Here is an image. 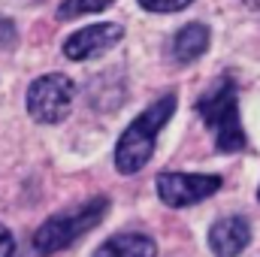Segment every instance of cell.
<instances>
[{
    "mask_svg": "<svg viewBox=\"0 0 260 257\" xmlns=\"http://www.w3.org/2000/svg\"><path fill=\"white\" fill-rule=\"evenodd\" d=\"M173 112H176V97H173V94H164L160 100H154L151 106H145V109L133 118V124L121 133V139H118V145H115V167H118L124 176L139 173V170L148 164V157L154 154L157 133H160L164 124L173 118Z\"/></svg>",
    "mask_w": 260,
    "mask_h": 257,
    "instance_id": "cell-1",
    "label": "cell"
},
{
    "mask_svg": "<svg viewBox=\"0 0 260 257\" xmlns=\"http://www.w3.org/2000/svg\"><path fill=\"white\" fill-rule=\"evenodd\" d=\"M197 112L203 115L206 127L212 130L215 148L218 151H242L248 145V136L239 121V97H236V82L233 79H218L200 100Z\"/></svg>",
    "mask_w": 260,
    "mask_h": 257,
    "instance_id": "cell-2",
    "label": "cell"
},
{
    "mask_svg": "<svg viewBox=\"0 0 260 257\" xmlns=\"http://www.w3.org/2000/svg\"><path fill=\"white\" fill-rule=\"evenodd\" d=\"M109 212V197H91L82 206H73L67 212L52 215L49 221H43L34 233V248L40 254H55L70 248L79 236H85L88 230H94L103 215Z\"/></svg>",
    "mask_w": 260,
    "mask_h": 257,
    "instance_id": "cell-3",
    "label": "cell"
},
{
    "mask_svg": "<svg viewBox=\"0 0 260 257\" xmlns=\"http://www.w3.org/2000/svg\"><path fill=\"white\" fill-rule=\"evenodd\" d=\"M73 94H76V85L70 76L64 73L40 76L27 88V112L37 124H58L73 109Z\"/></svg>",
    "mask_w": 260,
    "mask_h": 257,
    "instance_id": "cell-4",
    "label": "cell"
},
{
    "mask_svg": "<svg viewBox=\"0 0 260 257\" xmlns=\"http://www.w3.org/2000/svg\"><path fill=\"white\" fill-rule=\"evenodd\" d=\"M221 176H209V173H160L157 176V197L173 206V209H185L209 200L215 191H221Z\"/></svg>",
    "mask_w": 260,
    "mask_h": 257,
    "instance_id": "cell-5",
    "label": "cell"
},
{
    "mask_svg": "<svg viewBox=\"0 0 260 257\" xmlns=\"http://www.w3.org/2000/svg\"><path fill=\"white\" fill-rule=\"evenodd\" d=\"M121 37H124L121 24H112V21H106V24H88V27L70 34L64 40V55L70 61H88V58L112 49Z\"/></svg>",
    "mask_w": 260,
    "mask_h": 257,
    "instance_id": "cell-6",
    "label": "cell"
},
{
    "mask_svg": "<svg viewBox=\"0 0 260 257\" xmlns=\"http://www.w3.org/2000/svg\"><path fill=\"white\" fill-rule=\"evenodd\" d=\"M251 242V221L245 215H227L212 224L209 248L215 257H239Z\"/></svg>",
    "mask_w": 260,
    "mask_h": 257,
    "instance_id": "cell-7",
    "label": "cell"
},
{
    "mask_svg": "<svg viewBox=\"0 0 260 257\" xmlns=\"http://www.w3.org/2000/svg\"><path fill=\"white\" fill-rule=\"evenodd\" d=\"M206 49H209V27L200 24V21L185 24L173 37V43H170V52H173V61L176 64H191V61L206 55Z\"/></svg>",
    "mask_w": 260,
    "mask_h": 257,
    "instance_id": "cell-8",
    "label": "cell"
},
{
    "mask_svg": "<svg viewBox=\"0 0 260 257\" xmlns=\"http://www.w3.org/2000/svg\"><path fill=\"white\" fill-rule=\"evenodd\" d=\"M91 257H157V245L142 233H118L106 239Z\"/></svg>",
    "mask_w": 260,
    "mask_h": 257,
    "instance_id": "cell-9",
    "label": "cell"
},
{
    "mask_svg": "<svg viewBox=\"0 0 260 257\" xmlns=\"http://www.w3.org/2000/svg\"><path fill=\"white\" fill-rule=\"evenodd\" d=\"M115 0H64L58 6V18H76V15H85V12H100L106 6H112Z\"/></svg>",
    "mask_w": 260,
    "mask_h": 257,
    "instance_id": "cell-10",
    "label": "cell"
},
{
    "mask_svg": "<svg viewBox=\"0 0 260 257\" xmlns=\"http://www.w3.org/2000/svg\"><path fill=\"white\" fill-rule=\"evenodd\" d=\"M142 3V9H148V12H179V9H185L188 3H194V0H139Z\"/></svg>",
    "mask_w": 260,
    "mask_h": 257,
    "instance_id": "cell-11",
    "label": "cell"
},
{
    "mask_svg": "<svg viewBox=\"0 0 260 257\" xmlns=\"http://www.w3.org/2000/svg\"><path fill=\"white\" fill-rule=\"evenodd\" d=\"M12 46H15V27L12 21L0 18V49H12Z\"/></svg>",
    "mask_w": 260,
    "mask_h": 257,
    "instance_id": "cell-12",
    "label": "cell"
},
{
    "mask_svg": "<svg viewBox=\"0 0 260 257\" xmlns=\"http://www.w3.org/2000/svg\"><path fill=\"white\" fill-rule=\"evenodd\" d=\"M15 254V239H12V233L0 224V257H12Z\"/></svg>",
    "mask_w": 260,
    "mask_h": 257,
    "instance_id": "cell-13",
    "label": "cell"
},
{
    "mask_svg": "<svg viewBox=\"0 0 260 257\" xmlns=\"http://www.w3.org/2000/svg\"><path fill=\"white\" fill-rule=\"evenodd\" d=\"M245 6H251V9H260V0H242Z\"/></svg>",
    "mask_w": 260,
    "mask_h": 257,
    "instance_id": "cell-14",
    "label": "cell"
},
{
    "mask_svg": "<svg viewBox=\"0 0 260 257\" xmlns=\"http://www.w3.org/2000/svg\"><path fill=\"white\" fill-rule=\"evenodd\" d=\"M257 197H260V191H257Z\"/></svg>",
    "mask_w": 260,
    "mask_h": 257,
    "instance_id": "cell-15",
    "label": "cell"
}]
</instances>
